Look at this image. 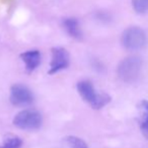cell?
Here are the masks:
<instances>
[{
	"label": "cell",
	"instance_id": "9c48e42d",
	"mask_svg": "<svg viewBox=\"0 0 148 148\" xmlns=\"http://www.w3.org/2000/svg\"><path fill=\"white\" fill-rule=\"evenodd\" d=\"M62 148H88V145L79 137L67 136L62 140Z\"/></svg>",
	"mask_w": 148,
	"mask_h": 148
},
{
	"label": "cell",
	"instance_id": "7a4b0ae2",
	"mask_svg": "<svg viewBox=\"0 0 148 148\" xmlns=\"http://www.w3.org/2000/svg\"><path fill=\"white\" fill-rule=\"evenodd\" d=\"M142 68V60L138 57H128L118 66V76L123 82L133 83L139 78Z\"/></svg>",
	"mask_w": 148,
	"mask_h": 148
},
{
	"label": "cell",
	"instance_id": "52a82bcc",
	"mask_svg": "<svg viewBox=\"0 0 148 148\" xmlns=\"http://www.w3.org/2000/svg\"><path fill=\"white\" fill-rule=\"evenodd\" d=\"M20 59L26 64L28 73H32L41 64V53L39 51H28L20 55Z\"/></svg>",
	"mask_w": 148,
	"mask_h": 148
},
{
	"label": "cell",
	"instance_id": "3957f363",
	"mask_svg": "<svg viewBox=\"0 0 148 148\" xmlns=\"http://www.w3.org/2000/svg\"><path fill=\"white\" fill-rule=\"evenodd\" d=\"M122 45L128 51H140L147 45V35L142 28L138 26H131L127 28L122 34Z\"/></svg>",
	"mask_w": 148,
	"mask_h": 148
},
{
	"label": "cell",
	"instance_id": "8992f818",
	"mask_svg": "<svg viewBox=\"0 0 148 148\" xmlns=\"http://www.w3.org/2000/svg\"><path fill=\"white\" fill-rule=\"evenodd\" d=\"M70 57L68 51L63 47H54L52 49V60L50 62L49 75L63 71L69 66Z\"/></svg>",
	"mask_w": 148,
	"mask_h": 148
},
{
	"label": "cell",
	"instance_id": "5b68a950",
	"mask_svg": "<svg viewBox=\"0 0 148 148\" xmlns=\"http://www.w3.org/2000/svg\"><path fill=\"white\" fill-rule=\"evenodd\" d=\"M35 100L34 94L26 86L15 84L10 89V103L13 106L22 107L33 104Z\"/></svg>",
	"mask_w": 148,
	"mask_h": 148
},
{
	"label": "cell",
	"instance_id": "6da1fadb",
	"mask_svg": "<svg viewBox=\"0 0 148 148\" xmlns=\"http://www.w3.org/2000/svg\"><path fill=\"white\" fill-rule=\"evenodd\" d=\"M77 91L84 102L94 110H99L111 102V97L107 93L97 92L90 81H80L77 83Z\"/></svg>",
	"mask_w": 148,
	"mask_h": 148
},
{
	"label": "cell",
	"instance_id": "277c9868",
	"mask_svg": "<svg viewBox=\"0 0 148 148\" xmlns=\"http://www.w3.org/2000/svg\"><path fill=\"white\" fill-rule=\"evenodd\" d=\"M12 123L22 130H38L43 124V117L41 113L35 110H24L14 116Z\"/></svg>",
	"mask_w": 148,
	"mask_h": 148
},
{
	"label": "cell",
	"instance_id": "ba28073f",
	"mask_svg": "<svg viewBox=\"0 0 148 148\" xmlns=\"http://www.w3.org/2000/svg\"><path fill=\"white\" fill-rule=\"evenodd\" d=\"M63 26L71 37H73L75 39L82 38V32H81V29L79 27V23L77 19H75L73 17L66 18V19L63 20Z\"/></svg>",
	"mask_w": 148,
	"mask_h": 148
},
{
	"label": "cell",
	"instance_id": "7c38bea8",
	"mask_svg": "<svg viewBox=\"0 0 148 148\" xmlns=\"http://www.w3.org/2000/svg\"><path fill=\"white\" fill-rule=\"evenodd\" d=\"M132 5L137 13L143 14L148 11V0H132Z\"/></svg>",
	"mask_w": 148,
	"mask_h": 148
},
{
	"label": "cell",
	"instance_id": "30bf717a",
	"mask_svg": "<svg viewBox=\"0 0 148 148\" xmlns=\"http://www.w3.org/2000/svg\"><path fill=\"white\" fill-rule=\"evenodd\" d=\"M140 109V127L142 131L148 136V102L143 100L139 105Z\"/></svg>",
	"mask_w": 148,
	"mask_h": 148
},
{
	"label": "cell",
	"instance_id": "8fae6325",
	"mask_svg": "<svg viewBox=\"0 0 148 148\" xmlns=\"http://www.w3.org/2000/svg\"><path fill=\"white\" fill-rule=\"evenodd\" d=\"M22 140L15 135H8L3 141V145L0 148H20Z\"/></svg>",
	"mask_w": 148,
	"mask_h": 148
}]
</instances>
